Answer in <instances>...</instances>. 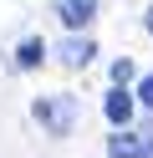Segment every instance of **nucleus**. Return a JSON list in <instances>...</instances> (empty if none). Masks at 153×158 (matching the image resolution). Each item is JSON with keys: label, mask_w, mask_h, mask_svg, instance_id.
<instances>
[{"label": "nucleus", "mask_w": 153, "mask_h": 158, "mask_svg": "<svg viewBox=\"0 0 153 158\" xmlns=\"http://www.w3.org/2000/svg\"><path fill=\"white\" fill-rule=\"evenodd\" d=\"M102 112H107V123H112V127H128V117H133V97H128V87H117V92H107V102H102Z\"/></svg>", "instance_id": "7ed1b4c3"}, {"label": "nucleus", "mask_w": 153, "mask_h": 158, "mask_svg": "<svg viewBox=\"0 0 153 158\" xmlns=\"http://www.w3.org/2000/svg\"><path fill=\"white\" fill-rule=\"evenodd\" d=\"M112 82H117V87L133 82V61H128V56H117V61H112Z\"/></svg>", "instance_id": "0eeeda50"}, {"label": "nucleus", "mask_w": 153, "mask_h": 158, "mask_svg": "<svg viewBox=\"0 0 153 158\" xmlns=\"http://www.w3.org/2000/svg\"><path fill=\"white\" fill-rule=\"evenodd\" d=\"M31 117H36L46 133H71V117H77V102L71 97H41L36 107H31Z\"/></svg>", "instance_id": "f257e3e1"}, {"label": "nucleus", "mask_w": 153, "mask_h": 158, "mask_svg": "<svg viewBox=\"0 0 153 158\" xmlns=\"http://www.w3.org/2000/svg\"><path fill=\"white\" fill-rule=\"evenodd\" d=\"M41 61H46V41H41V36H26L20 51H15V66H20V72H31V66H41Z\"/></svg>", "instance_id": "39448f33"}, {"label": "nucleus", "mask_w": 153, "mask_h": 158, "mask_svg": "<svg viewBox=\"0 0 153 158\" xmlns=\"http://www.w3.org/2000/svg\"><path fill=\"white\" fill-rule=\"evenodd\" d=\"M138 102H143V107H153V72L138 82Z\"/></svg>", "instance_id": "6e6552de"}, {"label": "nucleus", "mask_w": 153, "mask_h": 158, "mask_svg": "<svg viewBox=\"0 0 153 158\" xmlns=\"http://www.w3.org/2000/svg\"><path fill=\"white\" fill-rule=\"evenodd\" d=\"M112 158H153V133H117Z\"/></svg>", "instance_id": "f03ea898"}, {"label": "nucleus", "mask_w": 153, "mask_h": 158, "mask_svg": "<svg viewBox=\"0 0 153 158\" xmlns=\"http://www.w3.org/2000/svg\"><path fill=\"white\" fill-rule=\"evenodd\" d=\"M143 26H148V36H153V5H148V10H143Z\"/></svg>", "instance_id": "1a4fd4ad"}, {"label": "nucleus", "mask_w": 153, "mask_h": 158, "mask_svg": "<svg viewBox=\"0 0 153 158\" xmlns=\"http://www.w3.org/2000/svg\"><path fill=\"white\" fill-rule=\"evenodd\" d=\"M92 51H97V46H92L87 36H71V41L61 46V61H66V66H87V61H92Z\"/></svg>", "instance_id": "423d86ee"}, {"label": "nucleus", "mask_w": 153, "mask_h": 158, "mask_svg": "<svg viewBox=\"0 0 153 158\" xmlns=\"http://www.w3.org/2000/svg\"><path fill=\"white\" fill-rule=\"evenodd\" d=\"M92 15H97V0H61V21L77 31V26H87Z\"/></svg>", "instance_id": "20e7f679"}]
</instances>
